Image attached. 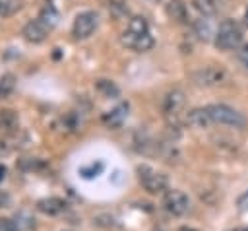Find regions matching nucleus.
<instances>
[{
  "label": "nucleus",
  "mask_w": 248,
  "mask_h": 231,
  "mask_svg": "<svg viewBox=\"0 0 248 231\" xmlns=\"http://www.w3.org/2000/svg\"><path fill=\"white\" fill-rule=\"evenodd\" d=\"M192 80L200 87H217V85H223L229 82V74L225 68L211 64V66H203V68L196 70L192 74Z\"/></svg>",
  "instance_id": "nucleus-5"
},
{
  "label": "nucleus",
  "mask_w": 248,
  "mask_h": 231,
  "mask_svg": "<svg viewBox=\"0 0 248 231\" xmlns=\"http://www.w3.org/2000/svg\"><path fill=\"white\" fill-rule=\"evenodd\" d=\"M120 41H122L124 47H128V49H132V50H136V52H145V50H149V49L153 47V43H155L149 33H141V35H140V33H132V31H128V29L122 31Z\"/></svg>",
  "instance_id": "nucleus-8"
},
{
  "label": "nucleus",
  "mask_w": 248,
  "mask_h": 231,
  "mask_svg": "<svg viewBox=\"0 0 248 231\" xmlns=\"http://www.w3.org/2000/svg\"><path fill=\"white\" fill-rule=\"evenodd\" d=\"M165 10H167V16H169L170 19H174L176 23H186V21L190 19L188 8H186V4H184L182 0H170Z\"/></svg>",
  "instance_id": "nucleus-13"
},
{
  "label": "nucleus",
  "mask_w": 248,
  "mask_h": 231,
  "mask_svg": "<svg viewBox=\"0 0 248 231\" xmlns=\"http://www.w3.org/2000/svg\"><path fill=\"white\" fill-rule=\"evenodd\" d=\"M128 31H132V33H149V23H147V19L143 17V16H134L130 21H128V27H126Z\"/></svg>",
  "instance_id": "nucleus-16"
},
{
  "label": "nucleus",
  "mask_w": 248,
  "mask_h": 231,
  "mask_svg": "<svg viewBox=\"0 0 248 231\" xmlns=\"http://www.w3.org/2000/svg\"><path fill=\"white\" fill-rule=\"evenodd\" d=\"M238 60H240V64H242L244 68H248V43L240 47V50H238Z\"/></svg>",
  "instance_id": "nucleus-24"
},
{
  "label": "nucleus",
  "mask_w": 248,
  "mask_h": 231,
  "mask_svg": "<svg viewBox=\"0 0 248 231\" xmlns=\"http://www.w3.org/2000/svg\"><path fill=\"white\" fill-rule=\"evenodd\" d=\"M163 208L170 215H184L190 210V198L182 190H176V188L167 190L163 196Z\"/></svg>",
  "instance_id": "nucleus-6"
},
{
  "label": "nucleus",
  "mask_w": 248,
  "mask_h": 231,
  "mask_svg": "<svg viewBox=\"0 0 248 231\" xmlns=\"http://www.w3.org/2000/svg\"><path fill=\"white\" fill-rule=\"evenodd\" d=\"M97 23H99V16L95 12H81L76 16L72 23V35L76 39H87L97 29Z\"/></svg>",
  "instance_id": "nucleus-7"
},
{
  "label": "nucleus",
  "mask_w": 248,
  "mask_h": 231,
  "mask_svg": "<svg viewBox=\"0 0 248 231\" xmlns=\"http://www.w3.org/2000/svg\"><path fill=\"white\" fill-rule=\"evenodd\" d=\"M4 173H6V167H4V165H0V181L4 179Z\"/></svg>",
  "instance_id": "nucleus-27"
},
{
  "label": "nucleus",
  "mask_w": 248,
  "mask_h": 231,
  "mask_svg": "<svg viewBox=\"0 0 248 231\" xmlns=\"http://www.w3.org/2000/svg\"><path fill=\"white\" fill-rule=\"evenodd\" d=\"M236 206H238V212H248V190H244L240 196H238V200H236Z\"/></svg>",
  "instance_id": "nucleus-23"
},
{
  "label": "nucleus",
  "mask_w": 248,
  "mask_h": 231,
  "mask_svg": "<svg viewBox=\"0 0 248 231\" xmlns=\"http://www.w3.org/2000/svg\"><path fill=\"white\" fill-rule=\"evenodd\" d=\"M126 116H128V103H120L112 111H108V113L103 115V122L108 128H118L126 120Z\"/></svg>",
  "instance_id": "nucleus-11"
},
{
  "label": "nucleus",
  "mask_w": 248,
  "mask_h": 231,
  "mask_svg": "<svg viewBox=\"0 0 248 231\" xmlns=\"http://www.w3.org/2000/svg\"><path fill=\"white\" fill-rule=\"evenodd\" d=\"M192 6H194L203 17H209V16H213V14L219 12L221 0H192Z\"/></svg>",
  "instance_id": "nucleus-14"
},
{
  "label": "nucleus",
  "mask_w": 248,
  "mask_h": 231,
  "mask_svg": "<svg viewBox=\"0 0 248 231\" xmlns=\"http://www.w3.org/2000/svg\"><path fill=\"white\" fill-rule=\"evenodd\" d=\"M14 89H16V76L8 72L0 78V97H8Z\"/></svg>",
  "instance_id": "nucleus-18"
},
{
  "label": "nucleus",
  "mask_w": 248,
  "mask_h": 231,
  "mask_svg": "<svg viewBox=\"0 0 248 231\" xmlns=\"http://www.w3.org/2000/svg\"><path fill=\"white\" fill-rule=\"evenodd\" d=\"M17 122H19V118H17L16 111H12V109H2L0 111V130H4V132L16 130Z\"/></svg>",
  "instance_id": "nucleus-15"
},
{
  "label": "nucleus",
  "mask_w": 248,
  "mask_h": 231,
  "mask_svg": "<svg viewBox=\"0 0 248 231\" xmlns=\"http://www.w3.org/2000/svg\"><path fill=\"white\" fill-rule=\"evenodd\" d=\"M0 231H17V227L10 219H0Z\"/></svg>",
  "instance_id": "nucleus-25"
},
{
  "label": "nucleus",
  "mask_w": 248,
  "mask_h": 231,
  "mask_svg": "<svg viewBox=\"0 0 248 231\" xmlns=\"http://www.w3.org/2000/svg\"><path fill=\"white\" fill-rule=\"evenodd\" d=\"M101 171H103V163L101 161H93V163H89L87 167H81L79 169V173H81V177H85V179H93V177H97V175H101Z\"/></svg>",
  "instance_id": "nucleus-20"
},
{
  "label": "nucleus",
  "mask_w": 248,
  "mask_h": 231,
  "mask_svg": "<svg viewBox=\"0 0 248 231\" xmlns=\"http://www.w3.org/2000/svg\"><path fill=\"white\" fill-rule=\"evenodd\" d=\"M242 45V27L234 19H223L215 29V47L219 50H236Z\"/></svg>",
  "instance_id": "nucleus-2"
},
{
  "label": "nucleus",
  "mask_w": 248,
  "mask_h": 231,
  "mask_svg": "<svg viewBox=\"0 0 248 231\" xmlns=\"http://www.w3.org/2000/svg\"><path fill=\"white\" fill-rule=\"evenodd\" d=\"M39 19L50 29V27L56 23V19H58V12H56L52 6H45V8L41 10V14H39Z\"/></svg>",
  "instance_id": "nucleus-19"
},
{
  "label": "nucleus",
  "mask_w": 248,
  "mask_h": 231,
  "mask_svg": "<svg viewBox=\"0 0 248 231\" xmlns=\"http://www.w3.org/2000/svg\"><path fill=\"white\" fill-rule=\"evenodd\" d=\"M229 231H234V229H229Z\"/></svg>",
  "instance_id": "nucleus-31"
},
{
  "label": "nucleus",
  "mask_w": 248,
  "mask_h": 231,
  "mask_svg": "<svg viewBox=\"0 0 248 231\" xmlns=\"http://www.w3.org/2000/svg\"><path fill=\"white\" fill-rule=\"evenodd\" d=\"M178 231H198V229H194V227H180Z\"/></svg>",
  "instance_id": "nucleus-28"
},
{
  "label": "nucleus",
  "mask_w": 248,
  "mask_h": 231,
  "mask_svg": "<svg viewBox=\"0 0 248 231\" xmlns=\"http://www.w3.org/2000/svg\"><path fill=\"white\" fill-rule=\"evenodd\" d=\"M236 231H248V227H244V229H236Z\"/></svg>",
  "instance_id": "nucleus-30"
},
{
  "label": "nucleus",
  "mask_w": 248,
  "mask_h": 231,
  "mask_svg": "<svg viewBox=\"0 0 248 231\" xmlns=\"http://www.w3.org/2000/svg\"><path fill=\"white\" fill-rule=\"evenodd\" d=\"M21 35H23V39L27 41V43H43L45 39H46V35H48V27L37 17V19H31V21H27L25 25H23V29H21Z\"/></svg>",
  "instance_id": "nucleus-9"
},
{
  "label": "nucleus",
  "mask_w": 248,
  "mask_h": 231,
  "mask_svg": "<svg viewBox=\"0 0 248 231\" xmlns=\"http://www.w3.org/2000/svg\"><path fill=\"white\" fill-rule=\"evenodd\" d=\"M16 10H19V2L17 0H0V16L2 17L12 16Z\"/></svg>",
  "instance_id": "nucleus-21"
},
{
  "label": "nucleus",
  "mask_w": 248,
  "mask_h": 231,
  "mask_svg": "<svg viewBox=\"0 0 248 231\" xmlns=\"http://www.w3.org/2000/svg\"><path fill=\"white\" fill-rule=\"evenodd\" d=\"M95 87H97V91H101L105 97H118V93H120V89H118L110 80H97V82H95Z\"/></svg>",
  "instance_id": "nucleus-17"
},
{
  "label": "nucleus",
  "mask_w": 248,
  "mask_h": 231,
  "mask_svg": "<svg viewBox=\"0 0 248 231\" xmlns=\"http://www.w3.org/2000/svg\"><path fill=\"white\" fill-rule=\"evenodd\" d=\"M209 116L213 120V124H225V126H232V128H244L246 126V116L242 113H238L236 109L223 105V103H213L207 105Z\"/></svg>",
  "instance_id": "nucleus-3"
},
{
  "label": "nucleus",
  "mask_w": 248,
  "mask_h": 231,
  "mask_svg": "<svg viewBox=\"0 0 248 231\" xmlns=\"http://www.w3.org/2000/svg\"><path fill=\"white\" fill-rule=\"evenodd\" d=\"M244 21H246V25H248V8H246V12H244Z\"/></svg>",
  "instance_id": "nucleus-29"
},
{
  "label": "nucleus",
  "mask_w": 248,
  "mask_h": 231,
  "mask_svg": "<svg viewBox=\"0 0 248 231\" xmlns=\"http://www.w3.org/2000/svg\"><path fill=\"white\" fill-rule=\"evenodd\" d=\"M196 31H198V35H200L202 39H209V35H211V27H209V19H207V17H203V19H200V21L196 23Z\"/></svg>",
  "instance_id": "nucleus-22"
},
{
  "label": "nucleus",
  "mask_w": 248,
  "mask_h": 231,
  "mask_svg": "<svg viewBox=\"0 0 248 231\" xmlns=\"http://www.w3.org/2000/svg\"><path fill=\"white\" fill-rule=\"evenodd\" d=\"M136 173H138L140 184L149 194H161V192L169 190V179H167V175L155 171L153 167H149V165H138Z\"/></svg>",
  "instance_id": "nucleus-4"
},
{
  "label": "nucleus",
  "mask_w": 248,
  "mask_h": 231,
  "mask_svg": "<svg viewBox=\"0 0 248 231\" xmlns=\"http://www.w3.org/2000/svg\"><path fill=\"white\" fill-rule=\"evenodd\" d=\"M8 204V194H4V192H0V208H4Z\"/></svg>",
  "instance_id": "nucleus-26"
},
{
  "label": "nucleus",
  "mask_w": 248,
  "mask_h": 231,
  "mask_svg": "<svg viewBox=\"0 0 248 231\" xmlns=\"http://www.w3.org/2000/svg\"><path fill=\"white\" fill-rule=\"evenodd\" d=\"M184 107H186V97L180 89H170L163 97V116L169 126L178 128L182 122H186Z\"/></svg>",
  "instance_id": "nucleus-1"
},
{
  "label": "nucleus",
  "mask_w": 248,
  "mask_h": 231,
  "mask_svg": "<svg viewBox=\"0 0 248 231\" xmlns=\"http://www.w3.org/2000/svg\"><path fill=\"white\" fill-rule=\"evenodd\" d=\"M186 124L192 126V128H200V130L209 128V126L213 124V120H211V116H209L207 107H196V109L188 111V113H186Z\"/></svg>",
  "instance_id": "nucleus-10"
},
{
  "label": "nucleus",
  "mask_w": 248,
  "mask_h": 231,
  "mask_svg": "<svg viewBox=\"0 0 248 231\" xmlns=\"http://www.w3.org/2000/svg\"><path fill=\"white\" fill-rule=\"evenodd\" d=\"M37 208H39V212H43L46 215H56V214H62L66 210V202L58 196H48V198L39 200Z\"/></svg>",
  "instance_id": "nucleus-12"
}]
</instances>
